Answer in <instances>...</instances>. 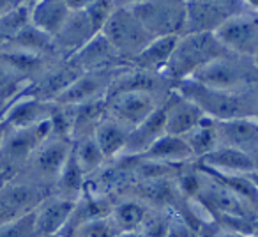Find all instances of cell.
<instances>
[{
    "label": "cell",
    "instance_id": "e575fe53",
    "mask_svg": "<svg viewBox=\"0 0 258 237\" xmlns=\"http://www.w3.org/2000/svg\"><path fill=\"white\" fill-rule=\"evenodd\" d=\"M247 177L251 179V183L256 186V190H258V170H254V172H251V173H247Z\"/></svg>",
    "mask_w": 258,
    "mask_h": 237
},
{
    "label": "cell",
    "instance_id": "ba28073f",
    "mask_svg": "<svg viewBox=\"0 0 258 237\" xmlns=\"http://www.w3.org/2000/svg\"><path fill=\"white\" fill-rule=\"evenodd\" d=\"M216 36L228 53L254 58L258 53V15L247 8L244 13L226 22Z\"/></svg>",
    "mask_w": 258,
    "mask_h": 237
},
{
    "label": "cell",
    "instance_id": "5bb4252c",
    "mask_svg": "<svg viewBox=\"0 0 258 237\" xmlns=\"http://www.w3.org/2000/svg\"><path fill=\"white\" fill-rule=\"evenodd\" d=\"M207 115L191 99L173 89L165 101V133L173 137H186Z\"/></svg>",
    "mask_w": 258,
    "mask_h": 237
},
{
    "label": "cell",
    "instance_id": "4fadbf2b",
    "mask_svg": "<svg viewBox=\"0 0 258 237\" xmlns=\"http://www.w3.org/2000/svg\"><path fill=\"white\" fill-rule=\"evenodd\" d=\"M9 106H6L0 123L6 130H25L34 128L41 123H46L53 117L57 104L50 101H41L29 96H16Z\"/></svg>",
    "mask_w": 258,
    "mask_h": 237
},
{
    "label": "cell",
    "instance_id": "603a6c76",
    "mask_svg": "<svg viewBox=\"0 0 258 237\" xmlns=\"http://www.w3.org/2000/svg\"><path fill=\"white\" fill-rule=\"evenodd\" d=\"M179 43V36H168V37H158L152 39L147 46L142 50V53L137 58L131 61L133 68L142 69L147 73H156V75H163V71L168 66L170 58H172L175 46Z\"/></svg>",
    "mask_w": 258,
    "mask_h": 237
},
{
    "label": "cell",
    "instance_id": "8fae6325",
    "mask_svg": "<svg viewBox=\"0 0 258 237\" xmlns=\"http://www.w3.org/2000/svg\"><path fill=\"white\" fill-rule=\"evenodd\" d=\"M73 151V140L60 137H50L29 159L27 165L32 168L36 179L43 184H55L60 170L64 168Z\"/></svg>",
    "mask_w": 258,
    "mask_h": 237
},
{
    "label": "cell",
    "instance_id": "30bf717a",
    "mask_svg": "<svg viewBox=\"0 0 258 237\" xmlns=\"http://www.w3.org/2000/svg\"><path fill=\"white\" fill-rule=\"evenodd\" d=\"M165 101L166 97L151 92H120L106 99V113L127 124L129 128H137Z\"/></svg>",
    "mask_w": 258,
    "mask_h": 237
},
{
    "label": "cell",
    "instance_id": "5b68a950",
    "mask_svg": "<svg viewBox=\"0 0 258 237\" xmlns=\"http://www.w3.org/2000/svg\"><path fill=\"white\" fill-rule=\"evenodd\" d=\"M152 39L184 36L186 32V2L177 0H147L127 2Z\"/></svg>",
    "mask_w": 258,
    "mask_h": 237
},
{
    "label": "cell",
    "instance_id": "8d00e7d4",
    "mask_svg": "<svg viewBox=\"0 0 258 237\" xmlns=\"http://www.w3.org/2000/svg\"><path fill=\"white\" fill-rule=\"evenodd\" d=\"M247 8L251 9V11H254L258 15V4H253V2H247Z\"/></svg>",
    "mask_w": 258,
    "mask_h": 237
},
{
    "label": "cell",
    "instance_id": "4dcf8cb0",
    "mask_svg": "<svg viewBox=\"0 0 258 237\" xmlns=\"http://www.w3.org/2000/svg\"><path fill=\"white\" fill-rule=\"evenodd\" d=\"M0 237H37L34 211L0 225Z\"/></svg>",
    "mask_w": 258,
    "mask_h": 237
},
{
    "label": "cell",
    "instance_id": "d6a6232c",
    "mask_svg": "<svg viewBox=\"0 0 258 237\" xmlns=\"http://www.w3.org/2000/svg\"><path fill=\"white\" fill-rule=\"evenodd\" d=\"M198 237H246L242 233L230 232L226 228H221L219 225H216L211 219V223H200V226L197 228Z\"/></svg>",
    "mask_w": 258,
    "mask_h": 237
},
{
    "label": "cell",
    "instance_id": "f546056e",
    "mask_svg": "<svg viewBox=\"0 0 258 237\" xmlns=\"http://www.w3.org/2000/svg\"><path fill=\"white\" fill-rule=\"evenodd\" d=\"M117 6L118 2H110V0H92V2H83L82 8L96 34H101Z\"/></svg>",
    "mask_w": 258,
    "mask_h": 237
},
{
    "label": "cell",
    "instance_id": "60d3db41",
    "mask_svg": "<svg viewBox=\"0 0 258 237\" xmlns=\"http://www.w3.org/2000/svg\"><path fill=\"white\" fill-rule=\"evenodd\" d=\"M256 235H258V230H256Z\"/></svg>",
    "mask_w": 258,
    "mask_h": 237
},
{
    "label": "cell",
    "instance_id": "d4e9b609",
    "mask_svg": "<svg viewBox=\"0 0 258 237\" xmlns=\"http://www.w3.org/2000/svg\"><path fill=\"white\" fill-rule=\"evenodd\" d=\"M110 216L118 232H140L149 218V209L144 202L129 198L111 205Z\"/></svg>",
    "mask_w": 258,
    "mask_h": 237
},
{
    "label": "cell",
    "instance_id": "f1b7e54d",
    "mask_svg": "<svg viewBox=\"0 0 258 237\" xmlns=\"http://www.w3.org/2000/svg\"><path fill=\"white\" fill-rule=\"evenodd\" d=\"M118 228L113 223L111 216H103V218H96L78 225L73 228L66 237H117Z\"/></svg>",
    "mask_w": 258,
    "mask_h": 237
},
{
    "label": "cell",
    "instance_id": "7a4b0ae2",
    "mask_svg": "<svg viewBox=\"0 0 258 237\" xmlns=\"http://www.w3.org/2000/svg\"><path fill=\"white\" fill-rule=\"evenodd\" d=\"M226 53L228 51L219 43L216 34H184L179 37L175 51L163 71V76L173 85H179Z\"/></svg>",
    "mask_w": 258,
    "mask_h": 237
},
{
    "label": "cell",
    "instance_id": "9a60e30c",
    "mask_svg": "<svg viewBox=\"0 0 258 237\" xmlns=\"http://www.w3.org/2000/svg\"><path fill=\"white\" fill-rule=\"evenodd\" d=\"M69 64L80 73L103 71V69H117L129 66L120 55L115 51V48L106 41L103 34H97L92 41L85 44L78 53L69 58Z\"/></svg>",
    "mask_w": 258,
    "mask_h": 237
},
{
    "label": "cell",
    "instance_id": "74e56055",
    "mask_svg": "<svg viewBox=\"0 0 258 237\" xmlns=\"http://www.w3.org/2000/svg\"><path fill=\"white\" fill-rule=\"evenodd\" d=\"M4 110H6V103H2V101H0V118H2V113H4Z\"/></svg>",
    "mask_w": 258,
    "mask_h": 237
},
{
    "label": "cell",
    "instance_id": "7402d4cb",
    "mask_svg": "<svg viewBox=\"0 0 258 237\" xmlns=\"http://www.w3.org/2000/svg\"><path fill=\"white\" fill-rule=\"evenodd\" d=\"M142 159L147 161L161 163V165H184V163L197 161L191 147L182 137H173V135H163L144 156Z\"/></svg>",
    "mask_w": 258,
    "mask_h": 237
},
{
    "label": "cell",
    "instance_id": "6da1fadb",
    "mask_svg": "<svg viewBox=\"0 0 258 237\" xmlns=\"http://www.w3.org/2000/svg\"><path fill=\"white\" fill-rule=\"evenodd\" d=\"M175 89L193 101L209 118L218 123L256 117L258 113V87L246 90H219L186 80L175 85Z\"/></svg>",
    "mask_w": 258,
    "mask_h": 237
},
{
    "label": "cell",
    "instance_id": "d590c367",
    "mask_svg": "<svg viewBox=\"0 0 258 237\" xmlns=\"http://www.w3.org/2000/svg\"><path fill=\"white\" fill-rule=\"evenodd\" d=\"M4 135H6V128H4V124L0 123V147H2V140H4Z\"/></svg>",
    "mask_w": 258,
    "mask_h": 237
},
{
    "label": "cell",
    "instance_id": "1f68e13d",
    "mask_svg": "<svg viewBox=\"0 0 258 237\" xmlns=\"http://www.w3.org/2000/svg\"><path fill=\"white\" fill-rule=\"evenodd\" d=\"M22 83H27V80H23L20 75H16L8 66L0 64V101L2 103H8L9 99L18 96V89H25V85H22Z\"/></svg>",
    "mask_w": 258,
    "mask_h": 237
},
{
    "label": "cell",
    "instance_id": "8992f818",
    "mask_svg": "<svg viewBox=\"0 0 258 237\" xmlns=\"http://www.w3.org/2000/svg\"><path fill=\"white\" fill-rule=\"evenodd\" d=\"M247 9L246 2L233 0H204L186 2V32L184 34H216L233 16Z\"/></svg>",
    "mask_w": 258,
    "mask_h": 237
},
{
    "label": "cell",
    "instance_id": "e0dca14e",
    "mask_svg": "<svg viewBox=\"0 0 258 237\" xmlns=\"http://www.w3.org/2000/svg\"><path fill=\"white\" fill-rule=\"evenodd\" d=\"M218 135L219 147L239 149L258 161V121L254 117L218 123Z\"/></svg>",
    "mask_w": 258,
    "mask_h": 237
},
{
    "label": "cell",
    "instance_id": "277c9868",
    "mask_svg": "<svg viewBox=\"0 0 258 237\" xmlns=\"http://www.w3.org/2000/svg\"><path fill=\"white\" fill-rule=\"evenodd\" d=\"M101 34L127 64H131V61L137 58L142 50L152 41L151 34L131 11L129 4L117 6Z\"/></svg>",
    "mask_w": 258,
    "mask_h": 237
},
{
    "label": "cell",
    "instance_id": "836d02e7",
    "mask_svg": "<svg viewBox=\"0 0 258 237\" xmlns=\"http://www.w3.org/2000/svg\"><path fill=\"white\" fill-rule=\"evenodd\" d=\"M117 237H144L142 232H120Z\"/></svg>",
    "mask_w": 258,
    "mask_h": 237
},
{
    "label": "cell",
    "instance_id": "83f0119b",
    "mask_svg": "<svg viewBox=\"0 0 258 237\" xmlns=\"http://www.w3.org/2000/svg\"><path fill=\"white\" fill-rule=\"evenodd\" d=\"M73 154L76 156L87 179L92 177L94 173H97L99 170H103V165L106 163V158L101 152L94 135L80 137L76 140H73Z\"/></svg>",
    "mask_w": 258,
    "mask_h": 237
},
{
    "label": "cell",
    "instance_id": "9c48e42d",
    "mask_svg": "<svg viewBox=\"0 0 258 237\" xmlns=\"http://www.w3.org/2000/svg\"><path fill=\"white\" fill-rule=\"evenodd\" d=\"M50 137H53V124L51 118L46 123H41L34 128L25 130H6L0 156L6 159L8 165L29 163L34 152L44 144Z\"/></svg>",
    "mask_w": 258,
    "mask_h": 237
},
{
    "label": "cell",
    "instance_id": "ffe728a7",
    "mask_svg": "<svg viewBox=\"0 0 258 237\" xmlns=\"http://www.w3.org/2000/svg\"><path fill=\"white\" fill-rule=\"evenodd\" d=\"M71 6L69 2L62 0H43V2H32L30 11V23L44 36L55 37L66 25L68 18L71 16Z\"/></svg>",
    "mask_w": 258,
    "mask_h": 237
},
{
    "label": "cell",
    "instance_id": "484cf974",
    "mask_svg": "<svg viewBox=\"0 0 258 237\" xmlns=\"http://www.w3.org/2000/svg\"><path fill=\"white\" fill-rule=\"evenodd\" d=\"M32 2H16L0 15V46L11 43L25 27L30 25Z\"/></svg>",
    "mask_w": 258,
    "mask_h": 237
},
{
    "label": "cell",
    "instance_id": "ab89813d",
    "mask_svg": "<svg viewBox=\"0 0 258 237\" xmlns=\"http://www.w3.org/2000/svg\"><path fill=\"white\" fill-rule=\"evenodd\" d=\"M254 118H256V121H258V113H256V117H254Z\"/></svg>",
    "mask_w": 258,
    "mask_h": 237
},
{
    "label": "cell",
    "instance_id": "cb8c5ba5",
    "mask_svg": "<svg viewBox=\"0 0 258 237\" xmlns=\"http://www.w3.org/2000/svg\"><path fill=\"white\" fill-rule=\"evenodd\" d=\"M87 188V175L83 173L82 166H80L76 156L69 154L68 161H66L64 168L60 170L57 181L53 184V195H58L68 200L78 202L83 197Z\"/></svg>",
    "mask_w": 258,
    "mask_h": 237
},
{
    "label": "cell",
    "instance_id": "7c38bea8",
    "mask_svg": "<svg viewBox=\"0 0 258 237\" xmlns=\"http://www.w3.org/2000/svg\"><path fill=\"white\" fill-rule=\"evenodd\" d=\"M83 2H69L71 6V16L68 18L66 25L58 32V36L53 39L55 51L58 57H64L66 61L78 53L89 41H92L97 36L96 30L92 29L85 11L82 8Z\"/></svg>",
    "mask_w": 258,
    "mask_h": 237
},
{
    "label": "cell",
    "instance_id": "52a82bcc",
    "mask_svg": "<svg viewBox=\"0 0 258 237\" xmlns=\"http://www.w3.org/2000/svg\"><path fill=\"white\" fill-rule=\"evenodd\" d=\"M124 68H127V66H124ZM124 68L82 73V75L55 99V104H62V106H80V104L106 99L115 78L120 75Z\"/></svg>",
    "mask_w": 258,
    "mask_h": 237
},
{
    "label": "cell",
    "instance_id": "d6986e66",
    "mask_svg": "<svg viewBox=\"0 0 258 237\" xmlns=\"http://www.w3.org/2000/svg\"><path fill=\"white\" fill-rule=\"evenodd\" d=\"M197 165L226 175H247L258 170V161L253 156L232 147H218L214 152L198 159Z\"/></svg>",
    "mask_w": 258,
    "mask_h": 237
},
{
    "label": "cell",
    "instance_id": "44dd1931",
    "mask_svg": "<svg viewBox=\"0 0 258 237\" xmlns=\"http://www.w3.org/2000/svg\"><path fill=\"white\" fill-rule=\"evenodd\" d=\"M131 130L127 124L120 123L118 118L111 117V115H104V118L99 123V126L94 131V138H96L97 145H99L103 156L108 159H117L122 156L127 144V138L131 135Z\"/></svg>",
    "mask_w": 258,
    "mask_h": 237
},
{
    "label": "cell",
    "instance_id": "b9f144b4",
    "mask_svg": "<svg viewBox=\"0 0 258 237\" xmlns=\"http://www.w3.org/2000/svg\"><path fill=\"white\" fill-rule=\"evenodd\" d=\"M254 237H258V235H254Z\"/></svg>",
    "mask_w": 258,
    "mask_h": 237
},
{
    "label": "cell",
    "instance_id": "2e32d148",
    "mask_svg": "<svg viewBox=\"0 0 258 237\" xmlns=\"http://www.w3.org/2000/svg\"><path fill=\"white\" fill-rule=\"evenodd\" d=\"M76 202L62 198L58 195H48L34 211L36 216V235L37 237H60L68 226Z\"/></svg>",
    "mask_w": 258,
    "mask_h": 237
},
{
    "label": "cell",
    "instance_id": "4316f807",
    "mask_svg": "<svg viewBox=\"0 0 258 237\" xmlns=\"http://www.w3.org/2000/svg\"><path fill=\"white\" fill-rule=\"evenodd\" d=\"M187 142L195 154V159H202L207 154L214 152L219 147V135H218V123L212 118L205 117L191 133L182 137Z\"/></svg>",
    "mask_w": 258,
    "mask_h": 237
},
{
    "label": "cell",
    "instance_id": "ac0fdd59",
    "mask_svg": "<svg viewBox=\"0 0 258 237\" xmlns=\"http://www.w3.org/2000/svg\"><path fill=\"white\" fill-rule=\"evenodd\" d=\"M165 133V103L144 123L131 130L127 144L120 158H140L144 156Z\"/></svg>",
    "mask_w": 258,
    "mask_h": 237
},
{
    "label": "cell",
    "instance_id": "3957f363",
    "mask_svg": "<svg viewBox=\"0 0 258 237\" xmlns=\"http://www.w3.org/2000/svg\"><path fill=\"white\" fill-rule=\"evenodd\" d=\"M193 82L219 90H246L258 87V68L253 58L226 53L193 76Z\"/></svg>",
    "mask_w": 258,
    "mask_h": 237
},
{
    "label": "cell",
    "instance_id": "f35d334b",
    "mask_svg": "<svg viewBox=\"0 0 258 237\" xmlns=\"http://www.w3.org/2000/svg\"><path fill=\"white\" fill-rule=\"evenodd\" d=\"M253 61H254V64H256V68H258V53L254 55V58H253Z\"/></svg>",
    "mask_w": 258,
    "mask_h": 237
}]
</instances>
